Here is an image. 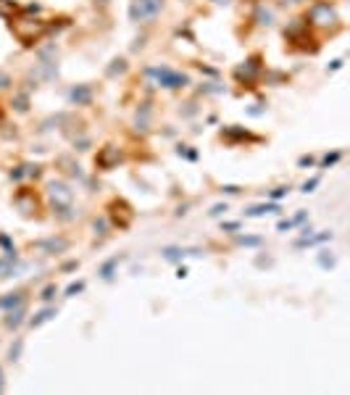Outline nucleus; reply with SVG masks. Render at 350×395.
Wrapping results in <instances>:
<instances>
[{
    "mask_svg": "<svg viewBox=\"0 0 350 395\" xmlns=\"http://www.w3.org/2000/svg\"><path fill=\"white\" fill-rule=\"evenodd\" d=\"M0 393H3V369H0Z\"/></svg>",
    "mask_w": 350,
    "mask_h": 395,
    "instance_id": "49530a36",
    "label": "nucleus"
},
{
    "mask_svg": "<svg viewBox=\"0 0 350 395\" xmlns=\"http://www.w3.org/2000/svg\"><path fill=\"white\" fill-rule=\"evenodd\" d=\"M116 266H119V258H116V256H113V258H108V261L100 266V277H103V280H111Z\"/></svg>",
    "mask_w": 350,
    "mask_h": 395,
    "instance_id": "4be33fe9",
    "label": "nucleus"
},
{
    "mask_svg": "<svg viewBox=\"0 0 350 395\" xmlns=\"http://www.w3.org/2000/svg\"><path fill=\"white\" fill-rule=\"evenodd\" d=\"M224 211H226V203H219V206H213V208H211V216H221Z\"/></svg>",
    "mask_w": 350,
    "mask_h": 395,
    "instance_id": "c9c22d12",
    "label": "nucleus"
},
{
    "mask_svg": "<svg viewBox=\"0 0 350 395\" xmlns=\"http://www.w3.org/2000/svg\"><path fill=\"white\" fill-rule=\"evenodd\" d=\"M237 243L239 245H250L253 248V245H261V237H237Z\"/></svg>",
    "mask_w": 350,
    "mask_h": 395,
    "instance_id": "c85d7f7f",
    "label": "nucleus"
},
{
    "mask_svg": "<svg viewBox=\"0 0 350 395\" xmlns=\"http://www.w3.org/2000/svg\"><path fill=\"white\" fill-rule=\"evenodd\" d=\"M258 74H261V56H253L242 66L235 69V79L242 82V85H253V82L258 79Z\"/></svg>",
    "mask_w": 350,
    "mask_h": 395,
    "instance_id": "423d86ee",
    "label": "nucleus"
},
{
    "mask_svg": "<svg viewBox=\"0 0 350 395\" xmlns=\"http://www.w3.org/2000/svg\"><path fill=\"white\" fill-rule=\"evenodd\" d=\"M221 137H235V140H256L253 134H248L245 129H237V127H224V129H221Z\"/></svg>",
    "mask_w": 350,
    "mask_h": 395,
    "instance_id": "6ab92c4d",
    "label": "nucleus"
},
{
    "mask_svg": "<svg viewBox=\"0 0 350 395\" xmlns=\"http://www.w3.org/2000/svg\"><path fill=\"white\" fill-rule=\"evenodd\" d=\"M340 66H342V58H337V61H332V66H329V69H332V71H337Z\"/></svg>",
    "mask_w": 350,
    "mask_h": 395,
    "instance_id": "c03bdc74",
    "label": "nucleus"
},
{
    "mask_svg": "<svg viewBox=\"0 0 350 395\" xmlns=\"http://www.w3.org/2000/svg\"><path fill=\"white\" fill-rule=\"evenodd\" d=\"M177 153H179V155H187L190 161H195V158H198V153H195V150H187L184 145H179V148H177Z\"/></svg>",
    "mask_w": 350,
    "mask_h": 395,
    "instance_id": "c756f323",
    "label": "nucleus"
},
{
    "mask_svg": "<svg viewBox=\"0 0 350 395\" xmlns=\"http://www.w3.org/2000/svg\"><path fill=\"white\" fill-rule=\"evenodd\" d=\"M14 108L18 113H27L29 111V95L27 93H18L16 98H14Z\"/></svg>",
    "mask_w": 350,
    "mask_h": 395,
    "instance_id": "5701e85b",
    "label": "nucleus"
},
{
    "mask_svg": "<svg viewBox=\"0 0 350 395\" xmlns=\"http://www.w3.org/2000/svg\"><path fill=\"white\" fill-rule=\"evenodd\" d=\"M216 3H219V0H216Z\"/></svg>",
    "mask_w": 350,
    "mask_h": 395,
    "instance_id": "de8ad7c7",
    "label": "nucleus"
},
{
    "mask_svg": "<svg viewBox=\"0 0 350 395\" xmlns=\"http://www.w3.org/2000/svg\"><path fill=\"white\" fill-rule=\"evenodd\" d=\"M340 161V153H329V155H324V166H332Z\"/></svg>",
    "mask_w": 350,
    "mask_h": 395,
    "instance_id": "7c9ffc66",
    "label": "nucleus"
},
{
    "mask_svg": "<svg viewBox=\"0 0 350 395\" xmlns=\"http://www.w3.org/2000/svg\"><path fill=\"white\" fill-rule=\"evenodd\" d=\"M76 266H79V261H66V263H63V266H61V269H63V271H74Z\"/></svg>",
    "mask_w": 350,
    "mask_h": 395,
    "instance_id": "58836bf2",
    "label": "nucleus"
},
{
    "mask_svg": "<svg viewBox=\"0 0 350 395\" xmlns=\"http://www.w3.org/2000/svg\"><path fill=\"white\" fill-rule=\"evenodd\" d=\"M55 293H58V287H55V284H48V287H45L42 293H40V298H42V301H53V298H55Z\"/></svg>",
    "mask_w": 350,
    "mask_h": 395,
    "instance_id": "bb28decb",
    "label": "nucleus"
},
{
    "mask_svg": "<svg viewBox=\"0 0 350 395\" xmlns=\"http://www.w3.org/2000/svg\"><path fill=\"white\" fill-rule=\"evenodd\" d=\"M284 192H287V187H276V190L271 192V198H274V200H279V198L284 195Z\"/></svg>",
    "mask_w": 350,
    "mask_h": 395,
    "instance_id": "ea45409f",
    "label": "nucleus"
},
{
    "mask_svg": "<svg viewBox=\"0 0 350 395\" xmlns=\"http://www.w3.org/2000/svg\"><path fill=\"white\" fill-rule=\"evenodd\" d=\"M161 253H164L166 261H182V258L187 256V250L184 248H177V245H168V248L161 250Z\"/></svg>",
    "mask_w": 350,
    "mask_h": 395,
    "instance_id": "a211bd4d",
    "label": "nucleus"
},
{
    "mask_svg": "<svg viewBox=\"0 0 350 395\" xmlns=\"http://www.w3.org/2000/svg\"><path fill=\"white\" fill-rule=\"evenodd\" d=\"M24 314H27L24 303H21V306H16V308H11V311H8V316H5V327H8V329H16V327L24 321Z\"/></svg>",
    "mask_w": 350,
    "mask_h": 395,
    "instance_id": "4468645a",
    "label": "nucleus"
},
{
    "mask_svg": "<svg viewBox=\"0 0 350 395\" xmlns=\"http://www.w3.org/2000/svg\"><path fill=\"white\" fill-rule=\"evenodd\" d=\"M256 19H258V24H271V11H266V8H258L256 11Z\"/></svg>",
    "mask_w": 350,
    "mask_h": 395,
    "instance_id": "a878e982",
    "label": "nucleus"
},
{
    "mask_svg": "<svg viewBox=\"0 0 350 395\" xmlns=\"http://www.w3.org/2000/svg\"><path fill=\"white\" fill-rule=\"evenodd\" d=\"M37 76H40V79H55L58 76L55 61H40L37 63Z\"/></svg>",
    "mask_w": 350,
    "mask_h": 395,
    "instance_id": "2eb2a0df",
    "label": "nucleus"
},
{
    "mask_svg": "<svg viewBox=\"0 0 350 395\" xmlns=\"http://www.w3.org/2000/svg\"><path fill=\"white\" fill-rule=\"evenodd\" d=\"M150 103H142V106L137 108V116H134V124H137V129H142L145 132L147 127H150Z\"/></svg>",
    "mask_w": 350,
    "mask_h": 395,
    "instance_id": "f8f14e48",
    "label": "nucleus"
},
{
    "mask_svg": "<svg viewBox=\"0 0 350 395\" xmlns=\"http://www.w3.org/2000/svg\"><path fill=\"white\" fill-rule=\"evenodd\" d=\"M35 248L42 250V253H63V250L69 248V240H63V237H50V240L35 243Z\"/></svg>",
    "mask_w": 350,
    "mask_h": 395,
    "instance_id": "9d476101",
    "label": "nucleus"
},
{
    "mask_svg": "<svg viewBox=\"0 0 350 395\" xmlns=\"http://www.w3.org/2000/svg\"><path fill=\"white\" fill-rule=\"evenodd\" d=\"M58 164H63V166H66V171L71 174V177H79V179H84V174H82V166H79V164H74V161H71L69 155H63V158H58Z\"/></svg>",
    "mask_w": 350,
    "mask_h": 395,
    "instance_id": "aec40b11",
    "label": "nucleus"
},
{
    "mask_svg": "<svg viewBox=\"0 0 350 395\" xmlns=\"http://www.w3.org/2000/svg\"><path fill=\"white\" fill-rule=\"evenodd\" d=\"M55 314H58L55 308H42L40 314H35V316L29 319V324H32V327H40V324H45V321H50V319H53Z\"/></svg>",
    "mask_w": 350,
    "mask_h": 395,
    "instance_id": "f3484780",
    "label": "nucleus"
},
{
    "mask_svg": "<svg viewBox=\"0 0 350 395\" xmlns=\"http://www.w3.org/2000/svg\"><path fill=\"white\" fill-rule=\"evenodd\" d=\"M127 71V61L124 58H116L113 66H108V76H116V74H124Z\"/></svg>",
    "mask_w": 350,
    "mask_h": 395,
    "instance_id": "b1692460",
    "label": "nucleus"
},
{
    "mask_svg": "<svg viewBox=\"0 0 350 395\" xmlns=\"http://www.w3.org/2000/svg\"><path fill=\"white\" fill-rule=\"evenodd\" d=\"M5 87H11V76L5 71H0V90H5Z\"/></svg>",
    "mask_w": 350,
    "mask_h": 395,
    "instance_id": "2f4dec72",
    "label": "nucleus"
},
{
    "mask_svg": "<svg viewBox=\"0 0 350 395\" xmlns=\"http://www.w3.org/2000/svg\"><path fill=\"white\" fill-rule=\"evenodd\" d=\"M164 11V0H132L129 3V19L134 24H150Z\"/></svg>",
    "mask_w": 350,
    "mask_h": 395,
    "instance_id": "7ed1b4c3",
    "label": "nucleus"
},
{
    "mask_svg": "<svg viewBox=\"0 0 350 395\" xmlns=\"http://www.w3.org/2000/svg\"><path fill=\"white\" fill-rule=\"evenodd\" d=\"M0 245H3V248H5V253H11V250H16V248H14V245H11V240H8V237H5V235H0Z\"/></svg>",
    "mask_w": 350,
    "mask_h": 395,
    "instance_id": "473e14b6",
    "label": "nucleus"
},
{
    "mask_svg": "<svg viewBox=\"0 0 350 395\" xmlns=\"http://www.w3.org/2000/svg\"><path fill=\"white\" fill-rule=\"evenodd\" d=\"M37 11H40V5H37V3H29L27 8H24V14H37Z\"/></svg>",
    "mask_w": 350,
    "mask_h": 395,
    "instance_id": "a19ab883",
    "label": "nucleus"
},
{
    "mask_svg": "<svg viewBox=\"0 0 350 395\" xmlns=\"http://www.w3.org/2000/svg\"><path fill=\"white\" fill-rule=\"evenodd\" d=\"M224 192H229V195H237L239 192V187H235V185H226V187H221Z\"/></svg>",
    "mask_w": 350,
    "mask_h": 395,
    "instance_id": "79ce46f5",
    "label": "nucleus"
},
{
    "mask_svg": "<svg viewBox=\"0 0 350 395\" xmlns=\"http://www.w3.org/2000/svg\"><path fill=\"white\" fill-rule=\"evenodd\" d=\"M308 19L313 24L327 27V24H334L337 21V14H334V8L329 3H313V5H311V11H308Z\"/></svg>",
    "mask_w": 350,
    "mask_h": 395,
    "instance_id": "0eeeda50",
    "label": "nucleus"
},
{
    "mask_svg": "<svg viewBox=\"0 0 350 395\" xmlns=\"http://www.w3.org/2000/svg\"><path fill=\"white\" fill-rule=\"evenodd\" d=\"M147 74L155 76V79H158V85L166 87V90H179V87L190 85V76H187V74H179V71H171V69H166V66L147 69Z\"/></svg>",
    "mask_w": 350,
    "mask_h": 395,
    "instance_id": "20e7f679",
    "label": "nucleus"
},
{
    "mask_svg": "<svg viewBox=\"0 0 350 395\" xmlns=\"http://www.w3.org/2000/svg\"><path fill=\"white\" fill-rule=\"evenodd\" d=\"M18 353H21V340H16V345L11 348V358H18Z\"/></svg>",
    "mask_w": 350,
    "mask_h": 395,
    "instance_id": "4c0bfd02",
    "label": "nucleus"
},
{
    "mask_svg": "<svg viewBox=\"0 0 350 395\" xmlns=\"http://www.w3.org/2000/svg\"><path fill=\"white\" fill-rule=\"evenodd\" d=\"M311 164H313V158H311V155H303V158H300V166H311Z\"/></svg>",
    "mask_w": 350,
    "mask_h": 395,
    "instance_id": "37998d69",
    "label": "nucleus"
},
{
    "mask_svg": "<svg viewBox=\"0 0 350 395\" xmlns=\"http://www.w3.org/2000/svg\"><path fill=\"white\" fill-rule=\"evenodd\" d=\"M11 32L18 37V42H21L24 48H32V45L48 32V24L40 21V19H18V21L11 24Z\"/></svg>",
    "mask_w": 350,
    "mask_h": 395,
    "instance_id": "f257e3e1",
    "label": "nucleus"
},
{
    "mask_svg": "<svg viewBox=\"0 0 350 395\" xmlns=\"http://www.w3.org/2000/svg\"><path fill=\"white\" fill-rule=\"evenodd\" d=\"M95 235H98V237L108 235V222H106V219H95Z\"/></svg>",
    "mask_w": 350,
    "mask_h": 395,
    "instance_id": "393cba45",
    "label": "nucleus"
},
{
    "mask_svg": "<svg viewBox=\"0 0 350 395\" xmlns=\"http://www.w3.org/2000/svg\"><path fill=\"white\" fill-rule=\"evenodd\" d=\"M316 185H319V177H316V179H308V182L303 185V192H313V187H316Z\"/></svg>",
    "mask_w": 350,
    "mask_h": 395,
    "instance_id": "72a5a7b5",
    "label": "nucleus"
},
{
    "mask_svg": "<svg viewBox=\"0 0 350 395\" xmlns=\"http://www.w3.org/2000/svg\"><path fill=\"white\" fill-rule=\"evenodd\" d=\"M48 190H50V198H53V211H55V216H61L63 222H69V219L74 216V208H71L74 192H71L69 185H63V182H50Z\"/></svg>",
    "mask_w": 350,
    "mask_h": 395,
    "instance_id": "f03ea898",
    "label": "nucleus"
},
{
    "mask_svg": "<svg viewBox=\"0 0 350 395\" xmlns=\"http://www.w3.org/2000/svg\"><path fill=\"white\" fill-rule=\"evenodd\" d=\"M11 179H24V166H18V169H11Z\"/></svg>",
    "mask_w": 350,
    "mask_h": 395,
    "instance_id": "e433bc0d",
    "label": "nucleus"
},
{
    "mask_svg": "<svg viewBox=\"0 0 350 395\" xmlns=\"http://www.w3.org/2000/svg\"><path fill=\"white\" fill-rule=\"evenodd\" d=\"M119 161H121V150H119V148L106 145V148H100V153H98V158H95V164H98V169L108 171V169H113V166H119Z\"/></svg>",
    "mask_w": 350,
    "mask_h": 395,
    "instance_id": "6e6552de",
    "label": "nucleus"
},
{
    "mask_svg": "<svg viewBox=\"0 0 350 395\" xmlns=\"http://www.w3.org/2000/svg\"><path fill=\"white\" fill-rule=\"evenodd\" d=\"M69 100L74 103V106H90V103H92V87L90 85H76L69 93Z\"/></svg>",
    "mask_w": 350,
    "mask_h": 395,
    "instance_id": "1a4fd4ad",
    "label": "nucleus"
},
{
    "mask_svg": "<svg viewBox=\"0 0 350 395\" xmlns=\"http://www.w3.org/2000/svg\"><path fill=\"white\" fill-rule=\"evenodd\" d=\"M319 263H321V266H334V258H332V256H324V253H321V256H319Z\"/></svg>",
    "mask_w": 350,
    "mask_h": 395,
    "instance_id": "f704fd0d",
    "label": "nucleus"
},
{
    "mask_svg": "<svg viewBox=\"0 0 350 395\" xmlns=\"http://www.w3.org/2000/svg\"><path fill=\"white\" fill-rule=\"evenodd\" d=\"M290 226H293V222H279V229H282V232L290 229Z\"/></svg>",
    "mask_w": 350,
    "mask_h": 395,
    "instance_id": "a18cd8bd",
    "label": "nucleus"
},
{
    "mask_svg": "<svg viewBox=\"0 0 350 395\" xmlns=\"http://www.w3.org/2000/svg\"><path fill=\"white\" fill-rule=\"evenodd\" d=\"M82 290H84V282H74V284H69V287H66V295L71 298V295L82 293Z\"/></svg>",
    "mask_w": 350,
    "mask_h": 395,
    "instance_id": "cd10ccee",
    "label": "nucleus"
},
{
    "mask_svg": "<svg viewBox=\"0 0 350 395\" xmlns=\"http://www.w3.org/2000/svg\"><path fill=\"white\" fill-rule=\"evenodd\" d=\"M14 203L21 208V213H35L37 211V198H35V192H29V190L18 192V195L14 198Z\"/></svg>",
    "mask_w": 350,
    "mask_h": 395,
    "instance_id": "9b49d317",
    "label": "nucleus"
},
{
    "mask_svg": "<svg viewBox=\"0 0 350 395\" xmlns=\"http://www.w3.org/2000/svg\"><path fill=\"white\" fill-rule=\"evenodd\" d=\"M16 11H18L16 0H0V16H3V19H11Z\"/></svg>",
    "mask_w": 350,
    "mask_h": 395,
    "instance_id": "412c9836",
    "label": "nucleus"
},
{
    "mask_svg": "<svg viewBox=\"0 0 350 395\" xmlns=\"http://www.w3.org/2000/svg\"><path fill=\"white\" fill-rule=\"evenodd\" d=\"M108 216H111V224L119 226V229H129L134 222V211L127 200H113V203L108 206Z\"/></svg>",
    "mask_w": 350,
    "mask_h": 395,
    "instance_id": "39448f33",
    "label": "nucleus"
},
{
    "mask_svg": "<svg viewBox=\"0 0 350 395\" xmlns=\"http://www.w3.org/2000/svg\"><path fill=\"white\" fill-rule=\"evenodd\" d=\"M24 301H27V295H24L21 290H18V293H8V295L0 298V308L11 311V308H16V306H21Z\"/></svg>",
    "mask_w": 350,
    "mask_h": 395,
    "instance_id": "ddd939ff",
    "label": "nucleus"
},
{
    "mask_svg": "<svg viewBox=\"0 0 350 395\" xmlns=\"http://www.w3.org/2000/svg\"><path fill=\"white\" fill-rule=\"evenodd\" d=\"M248 216H263V213H282V208L276 203H261V206H253V208L245 211Z\"/></svg>",
    "mask_w": 350,
    "mask_h": 395,
    "instance_id": "dca6fc26",
    "label": "nucleus"
}]
</instances>
